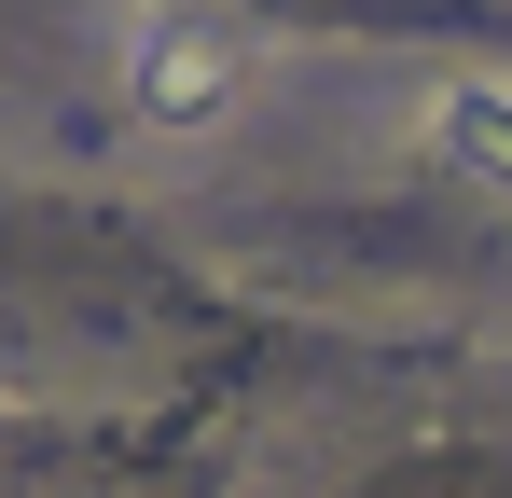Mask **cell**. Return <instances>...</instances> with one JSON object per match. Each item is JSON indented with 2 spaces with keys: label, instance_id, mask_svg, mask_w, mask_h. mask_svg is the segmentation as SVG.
Returning <instances> with one entry per match:
<instances>
[{
  "label": "cell",
  "instance_id": "1",
  "mask_svg": "<svg viewBox=\"0 0 512 498\" xmlns=\"http://www.w3.org/2000/svg\"><path fill=\"white\" fill-rule=\"evenodd\" d=\"M125 97H139L153 125H222V111L250 97V42H236L222 14H139V42H125Z\"/></svg>",
  "mask_w": 512,
  "mask_h": 498
},
{
  "label": "cell",
  "instance_id": "2",
  "mask_svg": "<svg viewBox=\"0 0 512 498\" xmlns=\"http://www.w3.org/2000/svg\"><path fill=\"white\" fill-rule=\"evenodd\" d=\"M429 166H457L471 194H512V83H443L429 97Z\"/></svg>",
  "mask_w": 512,
  "mask_h": 498
}]
</instances>
